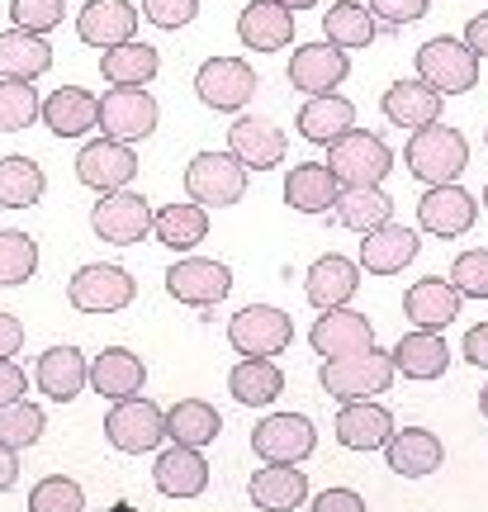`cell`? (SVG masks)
Returning a JSON list of instances; mask_svg holds the SVG:
<instances>
[{
    "mask_svg": "<svg viewBox=\"0 0 488 512\" xmlns=\"http://www.w3.org/2000/svg\"><path fill=\"white\" fill-rule=\"evenodd\" d=\"M24 347V323H19L15 313L0 309V356H15Z\"/></svg>",
    "mask_w": 488,
    "mask_h": 512,
    "instance_id": "db71d44e",
    "label": "cell"
},
{
    "mask_svg": "<svg viewBox=\"0 0 488 512\" xmlns=\"http://www.w3.org/2000/svg\"><path fill=\"white\" fill-rule=\"evenodd\" d=\"M105 437L114 451H128V456H143L157 441L166 437V413L143 394H128V399H114L105 418Z\"/></svg>",
    "mask_w": 488,
    "mask_h": 512,
    "instance_id": "52a82bcc",
    "label": "cell"
},
{
    "mask_svg": "<svg viewBox=\"0 0 488 512\" xmlns=\"http://www.w3.org/2000/svg\"><path fill=\"white\" fill-rule=\"evenodd\" d=\"M256 72L242 57H209L195 72V95L218 114H242L256 95Z\"/></svg>",
    "mask_w": 488,
    "mask_h": 512,
    "instance_id": "ba28073f",
    "label": "cell"
},
{
    "mask_svg": "<svg viewBox=\"0 0 488 512\" xmlns=\"http://www.w3.org/2000/svg\"><path fill=\"white\" fill-rule=\"evenodd\" d=\"M403 313L413 318L417 328L446 332L455 318H460V294H455L451 280H441V275H427V280H417L413 290L403 294Z\"/></svg>",
    "mask_w": 488,
    "mask_h": 512,
    "instance_id": "83f0119b",
    "label": "cell"
},
{
    "mask_svg": "<svg viewBox=\"0 0 488 512\" xmlns=\"http://www.w3.org/2000/svg\"><path fill=\"white\" fill-rule=\"evenodd\" d=\"M223 432V418H218L214 403L204 399H181L171 403V413H166V437L176 441V446H209V441Z\"/></svg>",
    "mask_w": 488,
    "mask_h": 512,
    "instance_id": "ab89813d",
    "label": "cell"
},
{
    "mask_svg": "<svg viewBox=\"0 0 488 512\" xmlns=\"http://www.w3.org/2000/svg\"><path fill=\"white\" fill-rule=\"evenodd\" d=\"M152 238L166 242L171 252H195L199 242L209 238V209L195 204V200L152 209Z\"/></svg>",
    "mask_w": 488,
    "mask_h": 512,
    "instance_id": "d6a6232c",
    "label": "cell"
},
{
    "mask_svg": "<svg viewBox=\"0 0 488 512\" xmlns=\"http://www.w3.org/2000/svg\"><path fill=\"white\" fill-rule=\"evenodd\" d=\"M185 195L204 209H228L247 195V166L233 152H195L185 166Z\"/></svg>",
    "mask_w": 488,
    "mask_h": 512,
    "instance_id": "7a4b0ae2",
    "label": "cell"
},
{
    "mask_svg": "<svg viewBox=\"0 0 488 512\" xmlns=\"http://www.w3.org/2000/svg\"><path fill=\"white\" fill-rule=\"evenodd\" d=\"M133 275L124 266H109V261H91V266H81L72 275V285H67V299H72V309L81 313H119L133 304Z\"/></svg>",
    "mask_w": 488,
    "mask_h": 512,
    "instance_id": "30bf717a",
    "label": "cell"
},
{
    "mask_svg": "<svg viewBox=\"0 0 488 512\" xmlns=\"http://www.w3.org/2000/svg\"><path fill=\"white\" fill-rule=\"evenodd\" d=\"M356 290H361V261H351V256L327 252L304 275V294L313 309H342Z\"/></svg>",
    "mask_w": 488,
    "mask_h": 512,
    "instance_id": "ffe728a7",
    "label": "cell"
},
{
    "mask_svg": "<svg viewBox=\"0 0 488 512\" xmlns=\"http://www.w3.org/2000/svg\"><path fill=\"white\" fill-rule=\"evenodd\" d=\"M308 342L313 351L323 356V361H337V356H356V351H370L375 347V323L356 309H323L318 313V323L308 332Z\"/></svg>",
    "mask_w": 488,
    "mask_h": 512,
    "instance_id": "ac0fdd59",
    "label": "cell"
},
{
    "mask_svg": "<svg viewBox=\"0 0 488 512\" xmlns=\"http://www.w3.org/2000/svg\"><path fill=\"white\" fill-rule=\"evenodd\" d=\"M252 503L261 512H294L308 498V479L299 465H266L252 475Z\"/></svg>",
    "mask_w": 488,
    "mask_h": 512,
    "instance_id": "8d00e7d4",
    "label": "cell"
},
{
    "mask_svg": "<svg viewBox=\"0 0 488 512\" xmlns=\"http://www.w3.org/2000/svg\"><path fill=\"white\" fill-rule=\"evenodd\" d=\"M327 166L342 185H380L389 171H394V152L380 133H365V128H351L337 143L327 147Z\"/></svg>",
    "mask_w": 488,
    "mask_h": 512,
    "instance_id": "3957f363",
    "label": "cell"
},
{
    "mask_svg": "<svg viewBox=\"0 0 488 512\" xmlns=\"http://www.w3.org/2000/svg\"><path fill=\"white\" fill-rule=\"evenodd\" d=\"M86 356L76 347H53V351H43L38 356V366H34V380L38 389L48 394V399L57 403H72L81 389H86Z\"/></svg>",
    "mask_w": 488,
    "mask_h": 512,
    "instance_id": "d590c367",
    "label": "cell"
},
{
    "mask_svg": "<svg viewBox=\"0 0 488 512\" xmlns=\"http://www.w3.org/2000/svg\"><path fill=\"white\" fill-rule=\"evenodd\" d=\"M479 219V204L470 190H460L455 181L446 185H427V195L417 200V223L432 233V238H465Z\"/></svg>",
    "mask_w": 488,
    "mask_h": 512,
    "instance_id": "2e32d148",
    "label": "cell"
},
{
    "mask_svg": "<svg viewBox=\"0 0 488 512\" xmlns=\"http://www.w3.org/2000/svg\"><path fill=\"white\" fill-rule=\"evenodd\" d=\"M417 76L436 86L441 95H460V91H474L479 81V57L465 38H432L417 48Z\"/></svg>",
    "mask_w": 488,
    "mask_h": 512,
    "instance_id": "5b68a950",
    "label": "cell"
},
{
    "mask_svg": "<svg viewBox=\"0 0 488 512\" xmlns=\"http://www.w3.org/2000/svg\"><path fill=\"white\" fill-rule=\"evenodd\" d=\"M133 176H138V152H133V143H119V138H105V133H100L95 143H86L76 152V181L100 190V195L124 190Z\"/></svg>",
    "mask_w": 488,
    "mask_h": 512,
    "instance_id": "5bb4252c",
    "label": "cell"
},
{
    "mask_svg": "<svg viewBox=\"0 0 488 512\" xmlns=\"http://www.w3.org/2000/svg\"><path fill=\"white\" fill-rule=\"evenodd\" d=\"M138 15H143L147 24H157V29H185V24L199 15V0H143Z\"/></svg>",
    "mask_w": 488,
    "mask_h": 512,
    "instance_id": "681fc988",
    "label": "cell"
},
{
    "mask_svg": "<svg viewBox=\"0 0 488 512\" xmlns=\"http://www.w3.org/2000/svg\"><path fill=\"white\" fill-rule=\"evenodd\" d=\"M43 408H34V403H5L0 408V446H10V451H24V446H34L38 437H43Z\"/></svg>",
    "mask_w": 488,
    "mask_h": 512,
    "instance_id": "f6af8a7d",
    "label": "cell"
},
{
    "mask_svg": "<svg viewBox=\"0 0 488 512\" xmlns=\"http://www.w3.org/2000/svg\"><path fill=\"white\" fill-rule=\"evenodd\" d=\"M67 15V5L62 0H10V24L15 29H29V34H53L57 24Z\"/></svg>",
    "mask_w": 488,
    "mask_h": 512,
    "instance_id": "c3c4849f",
    "label": "cell"
},
{
    "mask_svg": "<svg viewBox=\"0 0 488 512\" xmlns=\"http://www.w3.org/2000/svg\"><path fill=\"white\" fill-rule=\"evenodd\" d=\"M228 152H233L247 171H271V166L285 162L290 143H285V128L275 124V119L237 114L233 124H228Z\"/></svg>",
    "mask_w": 488,
    "mask_h": 512,
    "instance_id": "9a60e30c",
    "label": "cell"
},
{
    "mask_svg": "<svg viewBox=\"0 0 488 512\" xmlns=\"http://www.w3.org/2000/svg\"><path fill=\"white\" fill-rule=\"evenodd\" d=\"M38 119L53 128L57 138H86L91 128H100V95L81 91V86H57L38 105Z\"/></svg>",
    "mask_w": 488,
    "mask_h": 512,
    "instance_id": "44dd1931",
    "label": "cell"
},
{
    "mask_svg": "<svg viewBox=\"0 0 488 512\" xmlns=\"http://www.w3.org/2000/svg\"><path fill=\"white\" fill-rule=\"evenodd\" d=\"M38 91L34 81H15V76H0V133H19L38 119Z\"/></svg>",
    "mask_w": 488,
    "mask_h": 512,
    "instance_id": "ee69618b",
    "label": "cell"
},
{
    "mask_svg": "<svg viewBox=\"0 0 488 512\" xmlns=\"http://www.w3.org/2000/svg\"><path fill=\"white\" fill-rule=\"evenodd\" d=\"M166 290H171V299H181L190 309H214L233 290V271L223 261H214V256H185V261H176L166 271Z\"/></svg>",
    "mask_w": 488,
    "mask_h": 512,
    "instance_id": "4fadbf2b",
    "label": "cell"
},
{
    "mask_svg": "<svg viewBox=\"0 0 488 512\" xmlns=\"http://www.w3.org/2000/svg\"><path fill=\"white\" fill-rule=\"evenodd\" d=\"M162 110L147 86H109L100 95V133L105 138H119V143H138L157 128Z\"/></svg>",
    "mask_w": 488,
    "mask_h": 512,
    "instance_id": "9c48e42d",
    "label": "cell"
},
{
    "mask_svg": "<svg viewBox=\"0 0 488 512\" xmlns=\"http://www.w3.org/2000/svg\"><path fill=\"white\" fill-rule=\"evenodd\" d=\"M228 389H233L237 403H247V408H266V403L280 399V389H285V375L275 366L271 356H242L228 375Z\"/></svg>",
    "mask_w": 488,
    "mask_h": 512,
    "instance_id": "74e56055",
    "label": "cell"
},
{
    "mask_svg": "<svg viewBox=\"0 0 488 512\" xmlns=\"http://www.w3.org/2000/svg\"><path fill=\"white\" fill-rule=\"evenodd\" d=\"M451 285L460 299H488V247H474V252L455 256Z\"/></svg>",
    "mask_w": 488,
    "mask_h": 512,
    "instance_id": "7dc6e473",
    "label": "cell"
},
{
    "mask_svg": "<svg viewBox=\"0 0 488 512\" xmlns=\"http://www.w3.org/2000/svg\"><path fill=\"white\" fill-rule=\"evenodd\" d=\"M337 195H342V181L332 176L327 162H299L285 176V204L299 214H327L337 204Z\"/></svg>",
    "mask_w": 488,
    "mask_h": 512,
    "instance_id": "f1b7e54d",
    "label": "cell"
},
{
    "mask_svg": "<svg viewBox=\"0 0 488 512\" xmlns=\"http://www.w3.org/2000/svg\"><path fill=\"white\" fill-rule=\"evenodd\" d=\"M394 437V413L370 399H351L337 413V441L346 451H380L384 441Z\"/></svg>",
    "mask_w": 488,
    "mask_h": 512,
    "instance_id": "4316f807",
    "label": "cell"
},
{
    "mask_svg": "<svg viewBox=\"0 0 488 512\" xmlns=\"http://www.w3.org/2000/svg\"><path fill=\"white\" fill-rule=\"evenodd\" d=\"M275 5H285V10H313L318 0H275Z\"/></svg>",
    "mask_w": 488,
    "mask_h": 512,
    "instance_id": "680465c9",
    "label": "cell"
},
{
    "mask_svg": "<svg viewBox=\"0 0 488 512\" xmlns=\"http://www.w3.org/2000/svg\"><path fill=\"white\" fill-rule=\"evenodd\" d=\"M237 38L252 53H280V48H290L294 38V10L275 5V0H252L237 15Z\"/></svg>",
    "mask_w": 488,
    "mask_h": 512,
    "instance_id": "cb8c5ba5",
    "label": "cell"
},
{
    "mask_svg": "<svg viewBox=\"0 0 488 512\" xmlns=\"http://www.w3.org/2000/svg\"><path fill=\"white\" fill-rule=\"evenodd\" d=\"M484 143H488V133H484Z\"/></svg>",
    "mask_w": 488,
    "mask_h": 512,
    "instance_id": "6125c7cd",
    "label": "cell"
},
{
    "mask_svg": "<svg viewBox=\"0 0 488 512\" xmlns=\"http://www.w3.org/2000/svg\"><path fill=\"white\" fill-rule=\"evenodd\" d=\"M465 356H470V366H484L488 370V323L465 332Z\"/></svg>",
    "mask_w": 488,
    "mask_h": 512,
    "instance_id": "11a10c76",
    "label": "cell"
},
{
    "mask_svg": "<svg viewBox=\"0 0 488 512\" xmlns=\"http://www.w3.org/2000/svg\"><path fill=\"white\" fill-rule=\"evenodd\" d=\"M384 460H389L394 475L422 479L432 470H441L446 451H441V437L427 432V427H394V437L384 441Z\"/></svg>",
    "mask_w": 488,
    "mask_h": 512,
    "instance_id": "603a6c76",
    "label": "cell"
},
{
    "mask_svg": "<svg viewBox=\"0 0 488 512\" xmlns=\"http://www.w3.org/2000/svg\"><path fill=\"white\" fill-rule=\"evenodd\" d=\"M152 484L162 489L166 498H199L209 489V460L199 456L195 446H166L157 465H152Z\"/></svg>",
    "mask_w": 488,
    "mask_h": 512,
    "instance_id": "d4e9b609",
    "label": "cell"
},
{
    "mask_svg": "<svg viewBox=\"0 0 488 512\" xmlns=\"http://www.w3.org/2000/svg\"><path fill=\"white\" fill-rule=\"evenodd\" d=\"M465 43L474 48V57H488V10L470 19V29H465Z\"/></svg>",
    "mask_w": 488,
    "mask_h": 512,
    "instance_id": "9f6ffc18",
    "label": "cell"
},
{
    "mask_svg": "<svg viewBox=\"0 0 488 512\" xmlns=\"http://www.w3.org/2000/svg\"><path fill=\"white\" fill-rule=\"evenodd\" d=\"M76 34L91 48H114L124 38H138V5L133 0H86L76 10Z\"/></svg>",
    "mask_w": 488,
    "mask_h": 512,
    "instance_id": "d6986e66",
    "label": "cell"
},
{
    "mask_svg": "<svg viewBox=\"0 0 488 512\" xmlns=\"http://www.w3.org/2000/svg\"><path fill=\"white\" fill-rule=\"evenodd\" d=\"M380 110L389 124L398 128H422V124H436L441 119V91L436 86H427L422 76L417 81H394L389 91H384Z\"/></svg>",
    "mask_w": 488,
    "mask_h": 512,
    "instance_id": "4dcf8cb0",
    "label": "cell"
},
{
    "mask_svg": "<svg viewBox=\"0 0 488 512\" xmlns=\"http://www.w3.org/2000/svg\"><path fill=\"white\" fill-rule=\"evenodd\" d=\"M337 219L351 228V233H370V228H380V223L394 219V200L384 195L380 185H342V195H337Z\"/></svg>",
    "mask_w": 488,
    "mask_h": 512,
    "instance_id": "f35d334b",
    "label": "cell"
},
{
    "mask_svg": "<svg viewBox=\"0 0 488 512\" xmlns=\"http://www.w3.org/2000/svg\"><path fill=\"white\" fill-rule=\"evenodd\" d=\"M346 72H351V57H346V48L327 43V38L304 43V48H294V53H290V86H294V91H304V95L337 91V86L346 81Z\"/></svg>",
    "mask_w": 488,
    "mask_h": 512,
    "instance_id": "e0dca14e",
    "label": "cell"
},
{
    "mask_svg": "<svg viewBox=\"0 0 488 512\" xmlns=\"http://www.w3.org/2000/svg\"><path fill=\"white\" fill-rule=\"evenodd\" d=\"M19 479V451H10V446H0V494L10 489Z\"/></svg>",
    "mask_w": 488,
    "mask_h": 512,
    "instance_id": "6f0895ef",
    "label": "cell"
},
{
    "mask_svg": "<svg viewBox=\"0 0 488 512\" xmlns=\"http://www.w3.org/2000/svg\"><path fill=\"white\" fill-rule=\"evenodd\" d=\"M29 512H86V494H81V484L67 475H48L34 484V494H29Z\"/></svg>",
    "mask_w": 488,
    "mask_h": 512,
    "instance_id": "bcb514c9",
    "label": "cell"
},
{
    "mask_svg": "<svg viewBox=\"0 0 488 512\" xmlns=\"http://www.w3.org/2000/svg\"><path fill=\"white\" fill-rule=\"evenodd\" d=\"M313 446H318V432L304 413H271L252 427V451L266 465H299L313 456Z\"/></svg>",
    "mask_w": 488,
    "mask_h": 512,
    "instance_id": "7c38bea8",
    "label": "cell"
},
{
    "mask_svg": "<svg viewBox=\"0 0 488 512\" xmlns=\"http://www.w3.org/2000/svg\"><path fill=\"white\" fill-rule=\"evenodd\" d=\"M323 389L332 394V399H375V394H384L389 389V380H394V361L384 356V351H356V356H337V361H323Z\"/></svg>",
    "mask_w": 488,
    "mask_h": 512,
    "instance_id": "277c9868",
    "label": "cell"
},
{
    "mask_svg": "<svg viewBox=\"0 0 488 512\" xmlns=\"http://www.w3.org/2000/svg\"><path fill=\"white\" fill-rule=\"evenodd\" d=\"M308 508L313 512H365V498L356 489H323Z\"/></svg>",
    "mask_w": 488,
    "mask_h": 512,
    "instance_id": "816d5d0a",
    "label": "cell"
},
{
    "mask_svg": "<svg viewBox=\"0 0 488 512\" xmlns=\"http://www.w3.org/2000/svg\"><path fill=\"white\" fill-rule=\"evenodd\" d=\"M15 399H24V370H19L10 356H0V408Z\"/></svg>",
    "mask_w": 488,
    "mask_h": 512,
    "instance_id": "f5cc1de1",
    "label": "cell"
},
{
    "mask_svg": "<svg viewBox=\"0 0 488 512\" xmlns=\"http://www.w3.org/2000/svg\"><path fill=\"white\" fill-rule=\"evenodd\" d=\"M403 162H408V171L417 181L446 185V181H460V171L470 166V143H465L460 128L436 119V124L413 128V138L403 147Z\"/></svg>",
    "mask_w": 488,
    "mask_h": 512,
    "instance_id": "6da1fadb",
    "label": "cell"
},
{
    "mask_svg": "<svg viewBox=\"0 0 488 512\" xmlns=\"http://www.w3.org/2000/svg\"><path fill=\"white\" fill-rule=\"evenodd\" d=\"M91 228L95 238H105L109 247H133V242H143L147 233H152V204H147V195H138V190H109V195H100L91 209Z\"/></svg>",
    "mask_w": 488,
    "mask_h": 512,
    "instance_id": "8992f818",
    "label": "cell"
},
{
    "mask_svg": "<svg viewBox=\"0 0 488 512\" xmlns=\"http://www.w3.org/2000/svg\"><path fill=\"white\" fill-rule=\"evenodd\" d=\"M86 384H91L95 394H105V399H128V394H138L147 384V366L128 347H109L91 361Z\"/></svg>",
    "mask_w": 488,
    "mask_h": 512,
    "instance_id": "1f68e13d",
    "label": "cell"
},
{
    "mask_svg": "<svg viewBox=\"0 0 488 512\" xmlns=\"http://www.w3.org/2000/svg\"><path fill=\"white\" fill-rule=\"evenodd\" d=\"M294 124H299V133H304L308 143L332 147L342 133L356 128V105H351L346 95H337V91L308 95L304 105H299V114H294Z\"/></svg>",
    "mask_w": 488,
    "mask_h": 512,
    "instance_id": "484cf974",
    "label": "cell"
},
{
    "mask_svg": "<svg viewBox=\"0 0 488 512\" xmlns=\"http://www.w3.org/2000/svg\"><path fill=\"white\" fill-rule=\"evenodd\" d=\"M290 337H294L290 313L275 309V304H247L242 313L228 318V342L242 356H275V351L290 347Z\"/></svg>",
    "mask_w": 488,
    "mask_h": 512,
    "instance_id": "8fae6325",
    "label": "cell"
},
{
    "mask_svg": "<svg viewBox=\"0 0 488 512\" xmlns=\"http://www.w3.org/2000/svg\"><path fill=\"white\" fill-rule=\"evenodd\" d=\"M484 209H488V181H484Z\"/></svg>",
    "mask_w": 488,
    "mask_h": 512,
    "instance_id": "94428289",
    "label": "cell"
},
{
    "mask_svg": "<svg viewBox=\"0 0 488 512\" xmlns=\"http://www.w3.org/2000/svg\"><path fill=\"white\" fill-rule=\"evenodd\" d=\"M370 5V15H380L384 24H413V19L427 15V0H365Z\"/></svg>",
    "mask_w": 488,
    "mask_h": 512,
    "instance_id": "f907efd6",
    "label": "cell"
},
{
    "mask_svg": "<svg viewBox=\"0 0 488 512\" xmlns=\"http://www.w3.org/2000/svg\"><path fill=\"white\" fill-rule=\"evenodd\" d=\"M389 361H394V370L398 375H408V380H441L446 366H451V347H446L441 332L417 328L389 351Z\"/></svg>",
    "mask_w": 488,
    "mask_h": 512,
    "instance_id": "f546056e",
    "label": "cell"
},
{
    "mask_svg": "<svg viewBox=\"0 0 488 512\" xmlns=\"http://www.w3.org/2000/svg\"><path fill=\"white\" fill-rule=\"evenodd\" d=\"M43 190H48V176L34 157H19V152L0 157V204L5 209H29L43 200Z\"/></svg>",
    "mask_w": 488,
    "mask_h": 512,
    "instance_id": "b9f144b4",
    "label": "cell"
},
{
    "mask_svg": "<svg viewBox=\"0 0 488 512\" xmlns=\"http://www.w3.org/2000/svg\"><path fill=\"white\" fill-rule=\"evenodd\" d=\"M38 271V242L19 228H0V285H24Z\"/></svg>",
    "mask_w": 488,
    "mask_h": 512,
    "instance_id": "7bdbcfd3",
    "label": "cell"
},
{
    "mask_svg": "<svg viewBox=\"0 0 488 512\" xmlns=\"http://www.w3.org/2000/svg\"><path fill=\"white\" fill-rule=\"evenodd\" d=\"M48 67H53V43L43 34H29V29H15V24L0 34V76L38 81Z\"/></svg>",
    "mask_w": 488,
    "mask_h": 512,
    "instance_id": "e575fe53",
    "label": "cell"
},
{
    "mask_svg": "<svg viewBox=\"0 0 488 512\" xmlns=\"http://www.w3.org/2000/svg\"><path fill=\"white\" fill-rule=\"evenodd\" d=\"M479 413L488 418V384H484V394H479Z\"/></svg>",
    "mask_w": 488,
    "mask_h": 512,
    "instance_id": "91938a15",
    "label": "cell"
},
{
    "mask_svg": "<svg viewBox=\"0 0 488 512\" xmlns=\"http://www.w3.org/2000/svg\"><path fill=\"white\" fill-rule=\"evenodd\" d=\"M157 72H162V53L152 43H143V38H124V43L105 48V57H100V76L109 86H147Z\"/></svg>",
    "mask_w": 488,
    "mask_h": 512,
    "instance_id": "836d02e7",
    "label": "cell"
},
{
    "mask_svg": "<svg viewBox=\"0 0 488 512\" xmlns=\"http://www.w3.org/2000/svg\"><path fill=\"white\" fill-rule=\"evenodd\" d=\"M417 233L408 228V223H380V228H370V233H361V271L370 275H398L408 261L417 256Z\"/></svg>",
    "mask_w": 488,
    "mask_h": 512,
    "instance_id": "7402d4cb",
    "label": "cell"
},
{
    "mask_svg": "<svg viewBox=\"0 0 488 512\" xmlns=\"http://www.w3.org/2000/svg\"><path fill=\"white\" fill-rule=\"evenodd\" d=\"M323 38L337 43V48H370L375 43V15L365 0H337L332 10L323 15Z\"/></svg>",
    "mask_w": 488,
    "mask_h": 512,
    "instance_id": "60d3db41",
    "label": "cell"
}]
</instances>
